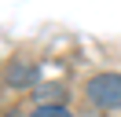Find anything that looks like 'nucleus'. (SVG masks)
Masks as SVG:
<instances>
[{"instance_id": "f257e3e1", "label": "nucleus", "mask_w": 121, "mask_h": 117, "mask_svg": "<svg viewBox=\"0 0 121 117\" xmlns=\"http://www.w3.org/2000/svg\"><path fill=\"white\" fill-rule=\"evenodd\" d=\"M84 95L95 110H121V73H95L84 84Z\"/></svg>"}, {"instance_id": "f03ea898", "label": "nucleus", "mask_w": 121, "mask_h": 117, "mask_svg": "<svg viewBox=\"0 0 121 117\" xmlns=\"http://www.w3.org/2000/svg\"><path fill=\"white\" fill-rule=\"evenodd\" d=\"M62 99H66L62 84H40L37 88V102L40 106H62Z\"/></svg>"}, {"instance_id": "7ed1b4c3", "label": "nucleus", "mask_w": 121, "mask_h": 117, "mask_svg": "<svg viewBox=\"0 0 121 117\" xmlns=\"http://www.w3.org/2000/svg\"><path fill=\"white\" fill-rule=\"evenodd\" d=\"M33 77H37V73H33L30 70V66H11V70H8V84H33Z\"/></svg>"}, {"instance_id": "20e7f679", "label": "nucleus", "mask_w": 121, "mask_h": 117, "mask_svg": "<svg viewBox=\"0 0 121 117\" xmlns=\"http://www.w3.org/2000/svg\"><path fill=\"white\" fill-rule=\"evenodd\" d=\"M26 117H73L66 106H37L33 113H26Z\"/></svg>"}]
</instances>
